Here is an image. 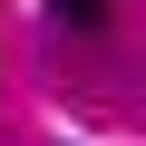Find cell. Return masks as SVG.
<instances>
[{
  "instance_id": "cell-1",
  "label": "cell",
  "mask_w": 146,
  "mask_h": 146,
  "mask_svg": "<svg viewBox=\"0 0 146 146\" xmlns=\"http://www.w3.org/2000/svg\"><path fill=\"white\" fill-rule=\"evenodd\" d=\"M49 10H58L68 29H98V20H107V0H49Z\"/></svg>"
}]
</instances>
